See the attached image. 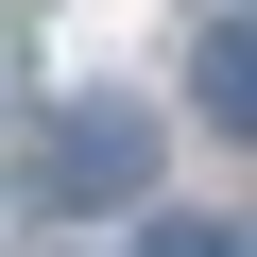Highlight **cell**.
<instances>
[{
  "label": "cell",
  "instance_id": "1",
  "mask_svg": "<svg viewBox=\"0 0 257 257\" xmlns=\"http://www.w3.org/2000/svg\"><path fill=\"white\" fill-rule=\"evenodd\" d=\"M138 189H155V120L138 103H69L35 138V206H138Z\"/></svg>",
  "mask_w": 257,
  "mask_h": 257
},
{
  "label": "cell",
  "instance_id": "2",
  "mask_svg": "<svg viewBox=\"0 0 257 257\" xmlns=\"http://www.w3.org/2000/svg\"><path fill=\"white\" fill-rule=\"evenodd\" d=\"M206 103H223V138H240V120H257V35H240V18L206 35Z\"/></svg>",
  "mask_w": 257,
  "mask_h": 257
},
{
  "label": "cell",
  "instance_id": "3",
  "mask_svg": "<svg viewBox=\"0 0 257 257\" xmlns=\"http://www.w3.org/2000/svg\"><path fill=\"white\" fill-rule=\"evenodd\" d=\"M155 257H240V223H155Z\"/></svg>",
  "mask_w": 257,
  "mask_h": 257
}]
</instances>
